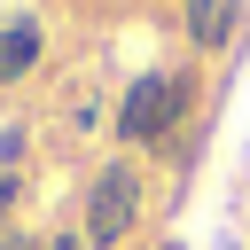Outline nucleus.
Here are the masks:
<instances>
[{
  "mask_svg": "<svg viewBox=\"0 0 250 250\" xmlns=\"http://www.w3.org/2000/svg\"><path fill=\"white\" fill-rule=\"evenodd\" d=\"M195 102H203L195 70H148V78H133V94L117 102V141H125V148H156V141L180 133V117H188Z\"/></svg>",
  "mask_w": 250,
  "mask_h": 250,
  "instance_id": "nucleus-1",
  "label": "nucleus"
},
{
  "mask_svg": "<svg viewBox=\"0 0 250 250\" xmlns=\"http://www.w3.org/2000/svg\"><path fill=\"white\" fill-rule=\"evenodd\" d=\"M133 219H141V164H133V156H109V164L94 172V188H86L78 234H86L94 250H109V242L133 234Z\"/></svg>",
  "mask_w": 250,
  "mask_h": 250,
  "instance_id": "nucleus-2",
  "label": "nucleus"
},
{
  "mask_svg": "<svg viewBox=\"0 0 250 250\" xmlns=\"http://www.w3.org/2000/svg\"><path fill=\"white\" fill-rule=\"evenodd\" d=\"M39 55H47V23H39V16H8V23H0V86L31 78Z\"/></svg>",
  "mask_w": 250,
  "mask_h": 250,
  "instance_id": "nucleus-3",
  "label": "nucleus"
},
{
  "mask_svg": "<svg viewBox=\"0 0 250 250\" xmlns=\"http://www.w3.org/2000/svg\"><path fill=\"white\" fill-rule=\"evenodd\" d=\"M180 23H188L195 47H227V31L242 23V8L234 0H180Z\"/></svg>",
  "mask_w": 250,
  "mask_h": 250,
  "instance_id": "nucleus-4",
  "label": "nucleus"
},
{
  "mask_svg": "<svg viewBox=\"0 0 250 250\" xmlns=\"http://www.w3.org/2000/svg\"><path fill=\"white\" fill-rule=\"evenodd\" d=\"M23 148H31V133L8 125V133H0V172H23Z\"/></svg>",
  "mask_w": 250,
  "mask_h": 250,
  "instance_id": "nucleus-5",
  "label": "nucleus"
},
{
  "mask_svg": "<svg viewBox=\"0 0 250 250\" xmlns=\"http://www.w3.org/2000/svg\"><path fill=\"white\" fill-rule=\"evenodd\" d=\"M16 203H23V172H0V227H8Z\"/></svg>",
  "mask_w": 250,
  "mask_h": 250,
  "instance_id": "nucleus-6",
  "label": "nucleus"
},
{
  "mask_svg": "<svg viewBox=\"0 0 250 250\" xmlns=\"http://www.w3.org/2000/svg\"><path fill=\"white\" fill-rule=\"evenodd\" d=\"M39 250H94V242H86V234H78V227H55V234H47V242H39Z\"/></svg>",
  "mask_w": 250,
  "mask_h": 250,
  "instance_id": "nucleus-7",
  "label": "nucleus"
},
{
  "mask_svg": "<svg viewBox=\"0 0 250 250\" xmlns=\"http://www.w3.org/2000/svg\"><path fill=\"white\" fill-rule=\"evenodd\" d=\"M0 250H39V242H31V234H8V227H0Z\"/></svg>",
  "mask_w": 250,
  "mask_h": 250,
  "instance_id": "nucleus-8",
  "label": "nucleus"
},
{
  "mask_svg": "<svg viewBox=\"0 0 250 250\" xmlns=\"http://www.w3.org/2000/svg\"><path fill=\"white\" fill-rule=\"evenodd\" d=\"M148 250H188V242H172V234H164V242H148Z\"/></svg>",
  "mask_w": 250,
  "mask_h": 250,
  "instance_id": "nucleus-9",
  "label": "nucleus"
}]
</instances>
